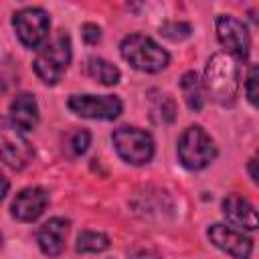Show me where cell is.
<instances>
[{
	"label": "cell",
	"instance_id": "6da1fadb",
	"mask_svg": "<svg viewBox=\"0 0 259 259\" xmlns=\"http://www.w3.org/2000/svg\"><path fill=\"white\" fill-rule=\"evenodd\" d=\"M71 59H73L71 36L65 30H57L36 49V55L32 59V69L42 83L55 85L69 69Z\"/></svg>",
	"mask_w": 259,
	"mask_h": 259
},
{
	"label": "cell",
	"instance_id": "7a4b0ae2",
	"mask_svg": "<svg viewBox=\"0 0 259 259\" xmlns=\"http://www.w3.org/2000/svg\"><path fill=\"white\" fill-rule=\"evenodd\" d=\"M204 91L219 105L231 107L239 93V67L227 53H214L204 69Z\"/></svg>",
	"mask_w": 259,
	"mask_h": 259
},
{
	"label": "cell",
	"instance_id": "3957f363",
	"mask_svg": "<svg viewBox=\"0 0 259 259\" xmlns=\"http://www.w3.org/2000/svg\"><path fill=\"white\" fill-rule=\"evenodd\" d=\"M119 55L125 63H130L134 69L144 73H158L168 67L170 55L166 49H162L154 38L134 32L121 38L119 42Z\"/></svg>",
	"mask_w": 259,
	"mask_h": 259
},
{
	"label": "cell",
	"instance_id": "277c9868",
	"mask_svg": "<svg viewBox=\"0 0 259 259\" xmlns=\"http://www.w3.org/2000/svg\"><path fill=\"white\" fill-rule=\"evenodd\" d=\"M178 160L186 170L206 168L219 154L214 140L202 125H188L178 138Z\"/></svg>",
	"mask_w": 259,
	"mask_h": 259
},
{
	"label": "cell",
	"instance_id": "5b68a950",
	"mask_svg": "<svg viewBox=\"0 0 259 259\" xmlns=\"http://www.w3.org/2000/svg\"><path fill=\"white\" fill-rule=\"evenodd\" d=\"M111 142H113L119 158L127 164L142 166L154 158L156 148H154L152 134L146 130H140L136 125H121V127L113 130Z\"/></svg>",
	"mask_w": 259,
	"mask_h": 259
},
{
	"label": "cell",
	"instance_id": "8992f818",
	"mask_svg": "<svg viewBox=\"0 0 259 259\" xmlns=\"http://www.w3.org/2000/svg\"><path fill=\"white\" fill-rule=\"evenodd\" d=\"M34 156L32 144L26 140L24 132L10 119L0 115V162L12 170H22Z\"/></svg>",
	"mask_w": 259,
	"mask_h": 259
},
{
	"label": "cell",
	"instance_id": "52a82bcc",
	"mask_svg": "<svg viewBox=\"0 0 259 259\" xmlns=\"http://www.w3.org/2000/svg\"><path fill=\"white\" fill-rule=\"evenodd\" d=\"M12 26L16 30V36L26 49H38L49 38L51 20L42 8L26 6L12 14Z\"/></svg>",
	"mask_w": 259,
	"mask_h": 259
},
{
	"label": "cell",
	"instance_id": "ba28073f",
	"mask_svg": "<svg viewBox=\"0 0 259 259\" xmlns=\"http://www.w3.org/2000/svg\"><path fill=\"white\" fill-rule=\"evenodd\" d=\"M69 109L87 119H101L109 121L121 115L123 103L117 95H93V93H81V95H71L67 101Z\"/></svg>",
	"mask_w": 259,
	"mask_h": 259
},
{
	"label": "cell",
	"instance_id": "9c48e42d",
	"mask_svg": "<svg viewBox=\"0 0 259 259\" xmlns=\"http://www.w3.org/2000/svg\"><path fill=\"white\" fill-rule=\"evenodd\" d=\"M217 38H219V42L223 45V49L227 51L229 57L239 59V61L249 59L251 34L239 18H235L231 14L217 16Z\"/></svg>",
	"mask_w": 259,
	"mask_h": 259
},
{
	"label": "cell",
	"instance_id": "30bf717a",
	"mask_svg": "<svg viewBox=\"0 0 259 259\" xmlns=\"http://www.w3.org/2000/svg\"><path fill=\"white\" fill-rule=\"evenodd\" d=\"M206 235L217 249L225 251L233 259H251L253 239L247 233H243L241 229H235V227L223 225V223H214L208 227Z\"/></svg>",
	"mask_w": 259,
	"mask_h": 259
},
{
	"label": "cell",
	"instance_id": "8fae6325",
	"mask_svg": "<svg viewBox=\"0 0 259 259\" xmlns=\"http://www.w3.org/2000/svg\"><path fill=\"white\" fill-rule=\"evenodd\" d=\"M47 204H49L47 190L40 186H28V188H22L12 198L10 214L22 223H32L45 212Z\"/></svg>",
	"mask_w": 259,
	"mask_h": 259
},
{
	"label": "cell",
	"instance_id": "7c38bea8",
	"mask_svg": "<svg viewBox=\"0 0 259 259\" xmlns=\"http://www.w3.org/2000/svg\"><path fill=\"white\" fill-rule=\"evenodd\" d=\"M69 219L65 217H53L47 223L40 225L38 233H36V243L40 247V251L47 257H57L63 253L65 249V239L69 233Z\"/></svg>",
	"mask_w": 259,
	"mask_h": 259
},
{
	"label": "cell",
	"instance_id": "4fadbf2b",
	"mask_svg": "<svg viewBox=\"0 0 259 259\" xmlns=\"http://www.w3.org/2000/svg\"><path fill=\"white\" fill-rule=\"evenodd\" d=\"M223 214L233 227H239V229H245V231H255L257 229L255 206L243 194H229L223 200Z\"/></svg>",
	"mask_w": 259,
	"mask_h": 259
},
{
	"label": "cell",
	"instance_id": "5bb4252c",
	"mask_svg": "<svg viewBox=\"0 0 259 259\" xmlns=\"http://www.w3.org/2000/svg\"><path fill=\"white\" fill-rule=\"evenodd\" d=\"M8 111H10V119L22 130V132H30L36 127L38 123V103H36V97L28 91H20L12 97L10 105H8Z\"/></svg>",
	"mask_w": 259,
	"mask_h": 259
},
{
	"label": "cell",
	"instance_id": "9a60e30c",
	"mask_svg": "<svg viewBox=\"0 0 259 259\" xmlns=\"http://www.w3.org/2000/svg\"><path fill=\"white\" fill-rule=\"evenodd\" d=\"M83 73L101 85H117L121 79L119 69L101 57H87L83 61Z\"/></svg>",
	"mask_w": 259,
	"mask_h": 259
},
{
	"label": "cell",
	"instance_id": "2e32d148",
	"mask_svg": "<svg viewBox=\"0 0 259 259\" xmlns=\"http://www.w3.org/2000/svg\"><path fill=\"white\" fill-rule=\"evenodd\" d=\"M180 91H182V97H184L188 109H192V111L202 109V105L206 101V93H204V85L198 79L196 71H186L180 77Z\"/></svg>",
	"mask_w": 259,
	"mask_h": 259
},
{
	"label": "cell",
	"instance_id": "e0dca14e",
	"mask_svg": "<svg viewBox=\"0 0 259 259\" xmlns=\"http://www.w3.org/2000/svg\"><path fill=\"white\" fill-rule=\"evenodd\" d=\"M109 247V237L99 231H83L77 237L75 249L79 253H101Z\"/></svg>",
	"mask_w": 259,
	"mask_h": 259
},
{
	"label": "cell",
	"instance_id": "ac0fdd59",
	"mask_svg": "<svg viewBox=\"0 0 259 259\" xmlns=\"http://www.w3.org/2000/svg\"><path fill=\"white\" fill-rule=\"evenodd\" d=\"M89 144H91V134H89V130H85V127H75V130H71V132L67 134V138H65V152H67L71 158H75V156L85 154L87 148H89Z\"/></svg>",
	"mask_w": 259,
	"mask_h": 259
},
{
	"label": "cell",
	"instance_id": "d6986e66",
	"mask_svg": "<svg viewBox=\"0 0 259 259\" xmlns=\"http://www.w3.org/2000/svg\"><path fill=\"white\" fill-rule=\"evenodd\" d=\"M152 117L158 123H172L176 119V103L170 95H160L158 103L152 109Z\"/></svg>",
	"mask_w": 259,
	"mask_h": 259
},
{
	"label": "cell",
	"instance_id": "ffe728a7",
	"mask_svg": "<svg viewBox=\"0 0 259 259\" xmlns=\"http://www.w3.org/2000/svg\"><path fill=\"white\" fill-rule=\"evenodd\" d=\"M192 32V26L188 22H178V20H168L160 26V34L170 38V40H184Z\"/></svg>",
	"mask_w": 259,
	"mask_h": 259
},
{
	"label": "cell",
	"instance_id": "44dd1931",
	"mask_svg": "<svg viewBox=\"0 0 259 259\" xmlns=\"http://www.w3.org/2000/svg\"><path fill=\"white\" fill-rule=\"evenodd\" d=\"M245 95H247V101L255 107L257 105V65L249 67V73L245 79Z\"/></svg>",
	"mask_w": 259,
	"mask_h": 259
},
{
	"label": "cell",
	"instance_id": "7402d4cb",
	"mask_svg": "<svg viewBox=\"0 0 259 259\" xmlns=\"http://www.w3.org/2000/svg\"><path fill=\"white\" fill-rule=\"evenodd\" d=\"M81 36H83V40L87 45H97L101 40V28L97 24H93V22H85L81 26Z\"/></svg>",
	"mask_w": 259,
	"mask_h": 259
},
{
	"label": "cell",
	"instance_id": "603a6c76",
	"mask_svg": "<svg viewBox=\"0 0 259 259\" xmlns=\"http://www.w3.org/2000/svg\"><path fill=\"white\" fill-rule=\"evenodd\" d=\"M132 259H160L154 251H148V249H140V251H134L132 253Z\"/></svg>",
	"mask_w": 259,
	"mask_h": 259
},
{
	"label": "cell",
	"instance_id": "cb8c5ba5",
	"mask_svg": "<svg viewBox=\"0 0 259 259\" xmlns=\"http://www.w3.org/2000/svg\"><path fill=\"white\" fill-rule=\"evenodd\" d=\"M8 188H10V182H8V178H6V176L0 172V202H2V198L6 196Z\"/></svg>",
	"mask_w": 259,
	"mask_h": 259
},
{
	"label": "cell",
	"instance_id": "d4e9b609",
	"mask_svg": "<svg viewBox=\"0 0 259 259\" xmlns=\"http://www.w3.org/2000/svg\"><path fill=\"white\" fill-rule=\"evenodd\" d=\"M249 174H251V180L257 182V178H259L257 176V158H251L249 160Z\"/></svg>",
	"mask_w": 259,
	"mask_h": 259
}]
</instances>
